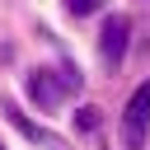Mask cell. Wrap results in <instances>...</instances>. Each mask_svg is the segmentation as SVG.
I'll use <instances>...</instances> for the list:
<instances>
[{"mask_svg": "<svg viewBox=\"0 0 150 150\" xmlns=\"http://www.w3.org/2000/svg\"><path fill=\"white\" fill-rule=\"evenodd\" d=\"M145 131H150V80L131 89L127 108H122V145L127 150H141L145 145Z\"/></svg>", "mask_w": 150, "mask_h": 150, "instance_id": "obj_1", "label": "cell"}, {"mask_svg": "<svg viewBox=\"0 0 150 150\" xmlns=\"http://www.w3.org/2000/svg\"><path fill=\"white\" fill-rule=\"evenodd\" d=\"M127 42H131V19H127V14H108V19H103V33H98V56H103L108 70L122 66Z\"/></svg>", "mask_w": 150, "mask_h": 150, "instance_id": "obj_2", "label": "cell"}, {"mask_svg": "<svg viewBox=\"0 0 150 150\" xmlns=\"http://www.w3.org/2000/svg\"><path fill=\"white\" fill-rule=\"evenodd\" d=\"M28 98H33L42 112H52V108L66 98V84H61V75H56V70H47V66H42V70H33V75H28Z\"/></svg>", "mask_w": 150, "mask_h": 150, "instance_id": "obj_3", "label": "cell"}, {"mask_svg": "<svg viewBox=\"0 0 150 150\" xmlns=\"http://www.w3.org/2000/svg\"><path fill=\"white\" fill-rule=\"evenodd\" d=\"M5 117H9V122H14V127H19L23 136H28V141H47V131H42L38 122H28V117H23V112H19L14 103H5Z\"/></svg>", "mask_w": 150, "mask_h": 150, "instance_id": "obj_4", "label": "cell"}, {"mask_svg": "<svg viewBox=\"0 0 150 150\" xmlns=\"http://www.w3.org/2000/svg\"><path fill=\"white\" fill-rule=\"evenodd\" d=\"M75 131H80V136H89V131H98V108H89V103H84V108L75 112Z\"/></svg>", "mask_w": 150, "mask_h": 150, "instance_id": "obj_5", "label": "cell"}, {"mask_svg": "<svg viewBox=\"0 0 150 150\" xmlns=\"http://www.w3.org/2000/svg\"><path fill=\"white\" fill-rule=\"evenodd\" d=\"M98 5H103V0H66V9H70L75 19H84V14H98Z\"/></svg>", "mask_w": 150, "mask_h": 150, "instance_id": "obj_6", "label": "cell"}, {"mask_svg": "<svg viewBox=\"0 0 150 150\" xmlns=\"http://www.w3.org/2000/svg\"><path fill=\"white\" fill-rule=\"evenodd\" d=\"M56 75H61V84H66V94H75V89H80V70H75L70 61H66V66H61Z\"/></svg>", "mask_w": 150, "mask_h": 150, "instance_id": "obj_7", "label": "cell"}, {"mask_svg": "<svg viewBox=\"0 0 150 150\" xmlns=\"http://www.w3.org/2000/svg\"><path fill=\"white\" fill-rule=\"evenodd\" d=\"M0 150H5V145H0Z\"/></svg>", "mask_w": 150, "mask_h": 150, "instance_id": "obj_8", "label": "cell"}]
</instances>
